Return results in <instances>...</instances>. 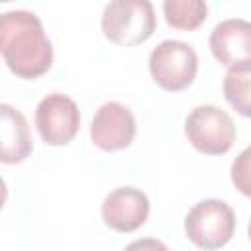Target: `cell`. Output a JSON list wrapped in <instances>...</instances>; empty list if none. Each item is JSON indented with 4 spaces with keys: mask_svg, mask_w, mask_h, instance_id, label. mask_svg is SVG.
I'll list each match as a JSON object with an SVG mask.
<instances>
[{
    "mask_svg": "<svg viewBox=\"0 0 251 251\" xmlns=\"http://www.w3.org/2000/svg\"><path fill=\"white\" fill-rule=\"evenodd\" d=\"M231 182L241 194L251 198V145L243 149L231 163Z\"/></svg>",
    "mask_w": 251,
    "mask_h": 251,
    "instance_id": "obj_13",
    "label": "cell"
},
{
    "mask_svg": "<svg viewBox=\"0 0 251 251\" xmlns=\"http://www.w3.org/2000/svg\"><path fill=\"white\" fill-rule=\"evenodd\" d=\"M2 163L16 165L29 157L31 135L24 114L10 104H2Z\"/></svg>",
    "mask_w": 251,
    "mask_h": 251,
    "instance_id": "obj_10",
    "label": "cell"
},
{
    "mask_svg": "<svg viewBox=\"0 0 251 251\" xmlns=\"http://www.w3.org/2000/svg\"><path fill=\"white\" fill-rule=\"evenodd\" d=\"M124 251H169V247L155 237H143L131 241Z\"/></svg>",
    "mask_w": 251,
    "mask_h": 251,
    "instance_id": "obj_14",
    "label": "cell"
},
{
    "mask_svg": "<svg viewBox=\"0 0 251 251\" xmlns=\"http://www.w3.org/2000/svg\"><path fill=\"white\" fill-rule=\"evenodd\" d=\"M0 51L8 69L33 80L53 65V47L41 20L27 10L4 12L0 18Z\"/></svg>",
    "mask_w": 251,
    "mask_h": 251,
    "instance_id": "obj_1",
    "label": "cell"
},
{
    "mask_svg": "<svg viewBox=\"0 0 251 251\" xmlns=\"http://www.w3.org/2000/svg\"><path fill=\"white\" fill-rule=\"evenodd\" d=\"M35 126L47 145H67L80 127L76 102L61 92L47 94L35 108Z\"/></svg>",
    "mask_w": 251,
    "mask_h": 251,
    "instance_id": "obj_6",
    "label": "cell"
},
{
    "mask_svg": "<svg viewBox=\"0 0 251 251\" xmlns=\"http://www.w3.org/2000/svg\"><path fill=\"white\" fill-rule=\"evenodd\" d=\"M249 239H251V222H249Z\"/></svg>",
    "mask_w": 251,
    "mask_h": 251,
    "instance_id": "obj_15",
    "label": "cell"
},
{
    "mask_svg": "<svg viewBox=\"0 0 251 251\" xmlns=\"http://www.w3.org/2000/svg\"><path fill=\"white\" fill-rule=\"evenodd\" d=\"M102 31L116 45H139L157 25L153 4L147 0H114L102 12Z\"/></svg>",
    "mask_w": 251,
    "mask_h": 251,
    "instance_id": "obj_2",
    "label": "cell"
},
{
    "mask_svg": "<svg viewBox=\"0 0 251 251\" xmlns=\"http://www.w3.org/2000/svg\"><path fill=\"white\" fill-rule=\"evenodd\" d=\"M163 14L169 25L176 29H196L208 16V6L202 0H167Z\"/></svg>",
    "mask_w": 251,
    "mask_h": 251,
    "instance_id": "obj_12",
    "label": "cell"
},
{
    "mask_svg": "<svg viewBox=\"0 0 251 251\" xmlns=\"http://www.w3.org/2000/svg\"><path fill=\"white\" fill-rule=\"evenodd\" d=\"M196 51L184 41L165 39L149 55V73L163 90L178 92L188 88L196 76Z\"/></svg>",
    "mask_w": 251,
    "mask_h": 251,
    "instance_id": "obj_5",
    "label": "cell"
},
{
    "mask_svg": "<svg viewBox=\"0 0 251 251\" xmlns=\"http://www.w3.org/2000/svg\"><path fill=\"white\" fill-rule=\"evenodd\" d=\"M135 137V118L120 102L102 104L90 124V139L102 151H120L131 145Z\"/></svg>",
    "mask_w": 251,
    "mask_h": 251,
    "instance_id": "obj_7",
    "label": "cell"
},
{
    "mask_svg": "<svg viewBox=\"0 0 251 251\" xmlns=\"http://www.w3.org/2000/svg\"><path fill=\"white\" fill-rule=\"evenodd\" d=\"M210 49L227 69L251 63V22L241 18L220 22L210 33Z\"/></svg>",
    "mask_w": 251,
    "mask_h": 251,
    "instance_id": "obj_9",
    "label": "cell"
},
{
    "mask_svg": "<svg viewBox=\"0 0 251 251\" xmlns=\"http://www.w3.org/2000/svg\"><path fill=\"white\" fill-rule=\"evenodd\" d=\"M149 216V198L133 186L112 190L102 202L104 224L120 233H129L141 227Z\"/></svg>",
    "mask_w": 251,
    "mask_h": 251,
    "instance_id": "obj_8",
    "label": "cell"
},
{
    "mask_svg": "<svg viewBox=\"0 0 251 251\" xmlns=\"http://www.w3.org/2000/svg\"><path fill=\"white\" fill-rule=\"evenodd\" d=\"M184 133L190 145L206 155H224L235 141V124L231 116L214 106H196L184 120Z\"/></svg>",
    "mask_w": 251,
    "mask_h": 251,
    "instance_id": "obj_4",
    "label": "cell"
},
{
    "mask_svg": "<svg viewBox=\"0 0 251 251\" xmlns=\"http://www.w3.org/2000/svg\"><path fill=\"white\" fill-rule=\"evenodd\" d=\"M186 237L200 249L224 247L235 231L233 210L218 198H208L194 204L184 218Z\"/></svg>",
    "mask_w": 251,
    "mask_h": 251,
    "instance_id": "obj_3",
    "label": "cell"
},
{
    "mask_svg": "<svg viewBox=\"0 0 251 251\" xmlns=\"http://www.w3.org/2000/svg\"><path fill=\"white\" fill-rule=\"evenodd\" d=\"M224 96L237 114L251 118V63L227 69L224 76Z\"/></svg>",
    "mask_w": 251,
    "mask_h": 251,
    "instance_id": "obj_11",
    "label": "cell"
}]
</instances>
